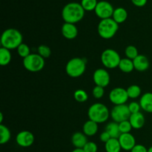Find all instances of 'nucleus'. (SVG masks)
<instances>
[{
    "mask_svg": "<svg viewBox=\"0 0 152 152\" xmlns=\"http://www.w3.org/2000/svg\"><path fill=\"white\" fill-rule=\"evenodd\" d=\"M89 120H93L96 123H103L108 120L110 116V111L104 104L96 102L90 106L88 111Z\"/></svg>",
    "mask_w": 152,
    "mask_h": 152,
    "instance_id": "nucleus-3",
    "label": "nucleus"
},
{
    "mask_svg": "<svg viewBox=\"0 0 152 152\" xmlns=\"http://www.w3.org/2000/svg\"><path fill=\"white\" fill-rule=\"evenodd\" d=\"M45 59L38 53H31L28 56L23 59V65L27 71L30 72H39L45 66Z\"/></svg>",
    "mask_w": 152,
    "mask_h": 152,
    "instance_id": "nucleus-6",
    "label": "nucleus"
},
{
    "mask_svg": "<svg viewBox=\"0 0 152 152\" xmlns=\"http://www.w3.org/2000/svg\"><path fill=\"white\" fill-rule=\"evenodd\" d=\"M131 152H148V148L141 144H136Z\"/></svg>",
    "mask_w": 152,
    "mask_h": 152,
    "instance_id": "nucleus-36",
    "label": "nucleus"
},
{
    "mask_svg": "<svg viewBox=\"0 0 152 152\" xmlns=\"http://www.w3.org/2000/svg\"><path fill=\"white\" fill-rule=\"evenodd\" d=\"M22 35L17 29L8 28L2 33L1 36V47L8 50L17 49L22 43Z\"/></svg>",
    "mask_w": 152,
    "mask_h": 152,
    "instance_id": "nucleus-2",
    "label": "nucleus"
},
{
    "mask_svg": "<svg viewBox=\"0 0 152 152\" xmlns=\"http://www.w3.org/2000/svg\"><path fill=\"white\" fill-rule=\"evenodd\" d=\"M17 52L18 54H19L21 57L25 59V58H26L27 56H28L31 54V49H30V47L28 45L25 44V43H22V44L18 47Z\"/></svg>",
    "mask_w": 152,
    "mask_h": 152,
    "instance_id": "nucleus-30",
    "label": "nucleus"
},
{
    "mask_svg": "<svg viewBox=\"0 0 152 152\" xmlns=\"http://www.w3.org/2000/svg\"><path fill=\"white\" fill-rule=\"evenodd\" d=\"M97 3V0H82L80 4L86 11H92L95 10Z\"/></svg>",
    "mask_w": 152,
    "mask_h": 152,
    "instance_id": "nucleus-27",
    "label": "nucleus"
},
{
    "mask_svg": "<svg viewBox=\"0 0 152 152\" xmlns=\"http://www.w3.org/2000/svg\"><path fill=\"white\" fill-rule=\"evenodd\" d=\"M148 152H152V146H151L149 148H148Z\"/></svg>",
    "mask_w": 152,
    "mask_h": 152,
    "instance_id": "nucleus-41",
    "label": "nucleus"
},
{
    "mask_svg": "<svg viewBox=\"0 0 152 152\" xmlns=\"http://www.w3.org/2000/svg\"><path fill=\"white\" fill-rule=\"evenodd\" d=\"M86 69V62L84 59L79 57L70 59L65 66V71L69 77L77 78L83 75Z\"/></svg>",
    "mask_w": 152,
    "mask_h": 152,
    "instance_id": "nucleus-5",
    "label": "nucleus"
},
{
    "mask_svg": "<svg viewBox=\"0 0 152 152\" xmlns=\"http://www.w3.org/2000/svg\"><path fill=\"white\" fill-rule=\"evenodd\" d=\"M62 34L65 39H74L78 35V29L75 24L65 22L62 27Z\"/></svg>",
    "mask_w": 152,
    "mask_h": 152,
    "instance_id": "nucleus-14",
    "label": "nucleus"
},
{
    "mask_svg": "<svg viewBox=\"0 0 152 152\" xmlns=\"http://www.w3.org/2000/svg\"><path fill=\"white\" fill-rule=\"evenodd\" d=\"M122 149L125 151H132V148L136 145V140L131 133L121 134L118 138Z\"/></svg>",
    "mask_w": 152,
    "mask_h": 152,
    "instance_id": "nucleus-13",
    "label": "nucleus"
},
{
    "mask_svg": "<svg viewBox=\"0 0 152 152\" xmlns=\"http://www.w3.org/2000/svg\"><path fill=\"white\" fill-rule=\"evenodd\" d=\"M118 30L119 24H117L112 18L101 19L98 24V34L99 37L105 39H109L114 37Z\"/></svg>",
    "mask_w": 152,
    "mask_h": 152,
    "instance_id": "nucleus-4",
    "label": "nucleus"
},
{
    "mask_svg": "<svg viewBox=\"0 0 152 152\" xmlns=\"http://www.w3.org/2000/svg\"><path fill=\"white\" fill-rule=\"evenodd\" d=\"M125 53H126V58L132 59V60L134 59L139 55L137 48L134 45H129L128 47H126V50H125Z\"/></svg>",
    "mask_w": 152,
    "mask_h": 152,
    "instance_id": "nucleus-28",
    "label": "nucleus"
},
{
    "mask_svg": "<svg viewBox=\"0 0 152 152\" xmlns=\"http://www.w3.org/2000/svg\"><path fill=\"white\" fill-rule=\"evenodd\" d=\"M127 93L129 95V97L131 99H136V98L139 97L141 95V88L140 86H137V85H132V86H129L127 89Z\"/></svg>",
    "mask_w": 152,
    "mask_h": 152,
    "instance_id": "nucleus-26",
    "label": "nucleus"
},
{
    "mask_svg": "<svg viewBox=\"0 0 152 152\" xmlns=\"http://www.w3.org/2000/svg\"><path fill=\"white\" fill-rule=\"evenodd\" d=\"M129 122L132 128L134 129H140L145 124V117L141 112L132 114L129 118Z\"/></svg>",
    "mask_w": 152,
    "mask_h": 152,
    "instance_id": "nucleus-18",
    "label": "nucleus"
},
{
    "mask_svg": "<svg viewBox=\"0 0 152 152\" xmlns=\"http://www.w3.org/2000/svg\"><path fill=\"white\" fill-rule=\"evenodd\" d=\"M83 149L85 152H97L98 147L97 145L95 142H91V141H88L86 144V145L83 147Z\"/></svg>",
    "mask_w": 152,
    "mask_h": 152,
    "instance_id": "nucleus-34",
    "label": "nucleus"
},
{
    "mask_svg": "<svg viewBox=\"0 0 152 152\" xmlns=\"http://www.w3.org/2000/svg\"><path fill=\"white\" fill-rule=\"evenodd\" d=\"M86 10L81 4L77 2H70L63 7L62 10V17L65 22L75 24L81 21L85 16Z\"/></svg>",
    "mask_w": 152,
    "mask_h": 152,
    "instance_id": "nucleus-1",
    "label": "nucleus"
},
{
    "mask_svg": "<svg viewBox=\"0 0 152 152\" xmlns=\"http://www.w3.org/2000/svg\"><path fill=\"white\" fill-rule=\"evenodd\" d=\"M148 0H132V2L137 7H143L146 4Z\"/></svg>",
    "mask_w": 152,
    "mask_h": 152,
    "instance_id": "nucleus-38",
    "label": "nucleus"
},
{
    "mask_svg": "<svg viewBox=\"0 0 152 152\" xmlns=\"http://www.w3.org/2000/svg\"><path fill=\"white\" fill-rule=\"evenodd\" d=\"M129 98L127 91L123 88H114L109 93V100L115 105L126 104Z\"/></svg>",
    "mask_w": 152,
    "mask_h": 152,
    "instance_id": "nucleus-9",
    "label": "nucleus"
},
{
    "mask_svg": "<svg viewBox=\"0 0 152 152\" xmlns=\"http://www.w3.org/2000/svg\"><path fill=\"white\" fill-rule=\"evenodd\" d=\"M83 133L88 137H92L98 132V123L93 120H88L85 123L83 127Z\"/></svg>",
    "mask_w": 152,
    "mask_h": 152,
    "instance_id": "nucleus-19",
    "label": "nucleus"
},
{
    "mask_svg": "<svg viewBox=\"0 0 152 152\" xmlns=\"http://www.w3.org/2000/svg\"><path fill=\"white\" fill-rule=\"evenodd\" d=\"M93 80L96 86L105 88L109 85L110 74L108 71L103 68H98L94 72Z\"/></svg>",
    "mask_w": 152,
    "mask_h": 152,
    "instance_id": "nucleus-11",
    "label": "nucleus"
},
{
    "mask_svg": "<svg viewBox=\"0 0 152 152\" xmlns=\"http://www.w3.org/2000/svg\"><path fill=\"white\" fill-rule=\"evenodd\" d=\"M119 128L121 134L130 133L132 129H133L129 120H125L119 123Z\"/></svg>",
    "mask_w": 152,
    "mask_h": 152,
    "instance_id": "nucleus-32",
    "label": "nucleus"
},
{
    "mask_svg": "<svg viewBox=\"0 0 152 152\" xmlns=\"http://www.w3.org/2000/svg\"><path fill=\"white\" fill-rule=\"evenodd\" d=\"M128 18V13L126 10L123 7H117L114 9L113 13L112 19L117 22V24H120L124 22Z\"/></svg>",
    "mask_w": 152,
    "mask_h": 152,
    "instance_id": "nucleus-20",
    "label": "nucleus"
},
{
    "mask_svg": "<svg viewBox=\"0 0 152 152\" xmlns=\"http://www.w3.org/2000/svg\"><path fill=\"white\" fill-rule=\"evenodd\" d=\"M88 142L87 136L82 132H76L71 137V142L76 148H83Z\"/></svg>",
    "mask_w": 152,
    "mask_h": 152,
    "instance_id": "nucleus-16",
    "label": "nucleus"
},
{
    "mask_svg": "<svg viewBox=\"0 0 152 152\" xmlns=\"http://www.w3.org/2000/svg\"><path fill=\"white\" fill-rule=\"evenodd\" d=\"M11 53L10 50L1 47L0 48V65L1 66H6L11 61Z\"/></svg>",
    "mask_w": 152,
    "mask_h": 152,
    "instance_id": "nucleus-24",
    "label": "nucleus"
},
{
    "mask_svg": "<svg viewBox=\"0 0 152 152\" xmlns=\"http://www.w3.org/2000/svg\"><path fill=\"white\" fill-rule=\"evenodd\" d=\"M95 13L101 19L112 18L114 9L113 5L107 1H98L97 5L95 8Z\"/></svg>",
    "mask_w": 152,
    "mask_h": 152,
    "instance_id": "nucleus-10",
    "label": "nucleus"
},
{
    "mask_svg": "<svg viewBox=\"0 0 152 152\" xmlns=\"http://www.w3.org/2000/svg\"><path fill=\"white\" fill-rule=\"evenodd\" d=\"M111 138V136H110L109 134H108L106 131L102 132V133L100 134V136H99V139H100V140L102 141V142H103L104 143L108 142Z\"/></svg>",
    "mask_w": 152,
    "mask_h": 152,
    "instance_id": "nucleus-37",
    "label": "nucleus"
},
{
    "mask_svg": "<svg viewBox=\"0 0 152 152\" xmlns=\"http://www.w3.org/2000/svg\"><path fill=\"white\" fill-rule=\"evenodd\" d=\"M105 131L109 134L111 138L118 139L121 135V132H120V128H119V123H116V122H111V123H108L105 127Z\"/></svg>",
    "mask_w": 152,
    "mask_h": 152,
    "instance_id": "nucleus-21",
    "label": "nucleus"
},
{
    "mask_svg": "<svg viewBox=\"0 0 152 152\" xmlns=\"http://www.w3.org/2000/svg\"><path fill=\"white\" fill-rule=\"evenodd\" d=\"M140 105L144 111L152 113V93L147 92L143 94L140 99Z\"/></svg>",
    "mask_w": 152,
    "mask_h": 152,
    "instance_id": "nucleus-17",
    "label": "nucleus"
},
{
    "mask_svg": "<svg viewBox=\"0 0 152 152\" xmlns=\"http://www.w3.org/2000/svg\"><path fill=\"white\" fill-rule=\"evenodd\" d=\"M10 132L8 128L4 125H0V144L4 145L6 144L10 139Z\"/></svg>",
    "mask_w": 152,
    "mask_h": 152,
    "instance_id": "nucleus-25",
    "label": "nucleus"
},
{
    "mask_svg": "<svg viewBox=\"0 0 152 152\" xmlns=\"http://www.w3.org/2000/svg\"><path fill=\"white\" fill-rule=\"evenodd\" d=\"M119 68L123 73H127V74L128 73H131L134 69L133 60L128 59V58L121 59L120 64H119Z\"/></svg>",
    "mask_w": 152,
    "mask_h": 152,
    "instance_id": "nucleus-23",
    "label": "nucleus"
},
{
    "mask_svg": "<svg viewBox=\"0 0 152 152\" xmlns=\"http://www.w3.org/2000/svg\"><path fill=\"white\" fill-rule=\"evenodd\" d=\"M121 58L120 54L113 49H106L101 54V62L105 68L113 69L119 67Z\"/></svg>",
    "mask_w": 152,
    "mask_h": 152,
    "instance_id": "nucleus-7",
    "label": "nucleus"
},
{
    "mask_svg": "<svg viewBox=\"0 0 152 152\" xmlns=\"http://www.w3.org/2000/svg\"><path fill=\"white\" fill-rule=\"evenodd\" d=\"M2 120H3V114L2 113H0V123H2Z\"/></svg>",
    "mask_w": 152,
    "mask_h": 152,
    "instance_id": "nucleus-40",
    "label": "nucleus"
},
{
    "mask_svg": "<svg viewBox=\"0 0 152 152\" xmlns=\"http://www.w3.org/2000/svg\"><path fill=\"white\" fill-rule=\"evenodd\" d=\"M105 149L106 152H120L122 148L118 139L111 138L105 143Z\"/></svg>",
    "mask_w": 152,
    "mask_h": 152,
    "instance_id": "nucleus-22",
    "label": "nucleus"
},
{
    "mask_svg": "<svg viewBox=\"0 0 152 152\" xmlns=\"http://www.w3.org/2000/svg\"><path fill=\"white\" fill-rule=\"evenodd\" d=\"M92 94H93L94 97L96 98V99H101V98L104 96V94H105V90H104V88L96 86L93 88V91H92Z\"/></svg>",
    "mask_w": 152,
    "mask_h": 152,
    "instance_id": "nucleus-33",
    "label": "nucleus"
},
{
    "mask_svg": "<svg viewBox=\"0 0 152 152\" xmlns=\"http://www.w3.org/2000/svg\"><path fill=\"white\" fill-rule=\"evenodd\" d=\"M71 152H85L83 151V148H75V149L73 150Z\"/></svg>",
    "mask_w": 152,
    "mask_h": 152,
    "instance_id": "nucleus-39",
    "label": "nucleus"
},
{
    "mask_svg": "<svg viewBox=\"0 0 152 152\" xmlns=\"http://www.w3.org/2000/svg\"><path fill=\"white\" fill-rule=\"evenodd\" d=\"M37 51H38V54H39L44 59H47L51 54V50H50V48L47 45H45L39 46L38 48H37Z\"/></svg>",
    "mask_w": 152,
    "mask_h": 152,
    "instance_id": "nucleus-31",
    "label": "nucleus"
},
{
    "mask_svg": "<svg viewBox=\"0 0 152 152\" xmlns=\"http://www.w3.org/2000/svg\"><path fill=\"white\" fill-rule=\"evenodd\" d=\"M131 114H132L129 111V106L126 104L115 105L110 112V116L112 120L117 123H120L125 120H129Z\"/></svg>",
    "mask_w": 152,
    "mask_h": 152,
    "instance_id": "nucleus-8",
    "label": "nucleus"
},
{
    "mask_svg": "<svg viewBox=\"0 0 152 152\" xmlns=\"http://www.w3.org/2000/svg\"><path fill=\"white\" fill-rule=\"evenodd\" d=\"M74 96L75 100H77L79 102H85L88 100V95L83 89H78L76 91L74 94Z\"/></svg>",
    "mask_w": 152,
    "mask_h": 152,
    "instance_id": "nucleus-29",
    "label": "nucleus"
},
{
    "mask_svg": "<svg viewBox=\"0 0 152 152\" xmlns=\"http://www.w3.org/2000/svg\"><path fill=\"white\" fill-rule=\"evenodd\" d=\"M134 69L140 72H144L149 68V60L144 55H138L134 59H133Z\"/></svg>",
    "mask_w": 152,
    "mask_h": 152,
    "instance_id": "nucleus-15",
    "label": "nucleus"
},
{
    "mask_svg": "<svg viewBox=\"0 0 152 152\" xmlns=\"http://www.w3.org/2000/svg\"><path fill=\"white\" fill-rule=\"evenodd\" d=\"M35 140L34 134L28 131L20 132L16 137V142L18 145L23 148L31 146Z\"/></svg>",
    "mask_w": 152,
    "mask_h": 152,
    "instance_id": "nucleus-12",
    "label": "nucleus"
},
{
    "mask_svg": "<svg viewBox=\"0 0 152 152\" xmlns=\"http://www.w3.org/2000/svg\"><path fill=\"white\" fill-rule=\"evenodd\" d=\"M128 106H129V111H130L131 114H135V113L140 112V111L141 109L140 102H132Z\"/></svg>",
    "mask_w": 152,
    "mask_h": 152,
    "instance_id": "nucleus-35",
    "label": "nucleus"
}]
</instances>
